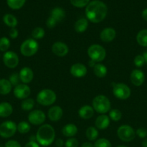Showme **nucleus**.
<instances>
[{"mask_svg":"<svg viewBox=\"0 0 147 147\" xmlns=\"http://www.w3.org/2000/svg\"><path fill=\"white\" fill-rule=\"evenodd\" d=\"M70 73L74 77L82 78L85 76L87 73V69L84 65L82 63H75L72 65L70 68Z\"/></svg>","mask_w":147,"mask_h":147,"instance_id":"nucleus-15","label":"nucleus"},{"mask_svg":"<svg viewBox=\"0 0 147 147\" xmlns=\"http://www.w3.org/2000/svg\"><path fill=\"white\" fill-rule=\"evenodd\" d=\"M39 45L36 40L27 39L22 43L20 46V53L25 57H31L37 53Z\"/></svg>","mask_w":147,"mask_h":147,"instance_id":"nucleus-6","label":"nucleus"},{"mask_svg":"<svg viewBox=\"0 0 147 147\" xmlns=\"http://www.w3.org/2000/svg\"><path fill=\"white\" fill-rule=\"evenodd\" d=\"M52 52L58 57H64L69 53V47L62 42H56L52 45Z\"/></svg>","mask_w":147,"mask_h":147,"instance_id":"nucleus-13","label":"nucleus"},{"mask_svg":"<svg viewBox=\"0 0 147 147\" xmlns=\"http://www.w3.org/2000/svg\"><path fill=\"white\" fill-rule=\"evenodd\" d=\"M65 16H66L65 11L61 7H55L50 11V17L54 19L57 22V23L61 22L65 18Z\"/></svg>","mask_w":147,"mask_h":147,"instance_id":"nucleus-23","label":"nucleus"},{"mask_svg":"<svg viewBox=\"0 0 147 147\" xmlns=\"http://www.w3.org/2000/svg\"><path fill=\"white\" fill-rule=\"evenodd\" d=\"M13 108L10 103L7 102L0 103V117L7 118L12 113Z\"/></svg>","mask_w":147,"mask_h":147,"instance_id":"nucleus-22","label":"nucleus"},{"mask_svg":"<svg viewBox=\"0 0 147 147\" xmlns=\"http://www.w3.org/2000/svg\"><path fill=\"white\" fill-rule=\"evenodd\" d=\"M20 76H19L18 73H14L13 74H12L10 76V78H9V81L10 82V83L12 84V86H17V85H19V82H20Z\"/></svg>","mask_w":147,"mask_h":147,"instance_id":"nucleus-38","label":"nucleus"},{"mask_svg":"<svg viewBox=\"0 0 147 147\" xmlns=\"http://www.w3.org/2000/svg\"><path fill=\"white\" fill-rule=\"evenodd\" d=\"M56 145L58 147H62L63 145V142L62 139H58L56 142Z\"/></svg>","mask_w":147,"mask_h":147,"instance_id":"nucleus-47","label":"nucleus"},{"mask_svg":"<svg viewBox=\"0 0 147 147\" xmlns=\"http://www.w3.org/2000/svg\"><path fill=\"white\" fill-rule=\"evenodd\" d=\"M110 123V119L109 118V116L105 114H101L97 118L95 123V126L98 129L103 130L109 126Z\"/></svg>","mask_w":147,"mask_h":147,"instance_id":"nucleus-19","label":"nucleus"},{"mask_svg":"<svg viewBox=\"0 0 147 147\" xmlns=\"http://www.w3.org/2000/svg\"><path fill=\"white\" fill-rule=\"evenodd\" d=\"M70 1L72 5L78 8L84 7L89 3V0H70Z\"/></svg>","mask_w":147,"mask_h":147,"instance_id":"nucleus-37","label":"nucleus"},{"mask_svg":"<svg viewBox=\"0 0 147 147\" xmlns=\"http://www.w3.org/2000/svg\"><path fill=\"white\" fill-rule=\"evenodd\" d=\"M28 121L31 124L37 126L44 123L46 121V115L40 110H33L29 113Z\"/></svg>","mask_w":147,"mask_h":147,"instance_id":"nucleus-11","label":"nucleus"},{"mask_svg":"<svg viewBox=\"0 0 147 147\" xmlns=\"http://www.w3.org/2000/svg\"><path fill=\"white\" fill-rule=\"evenodd\" d=\"M3 21L4 24L8 27H12V28H15L16 26L17 25V20L14 15L11 14H7L3 17Z\"/></svg>","mask_w":147,"mask_h":147,"instance_id":"nucleus-28","label":"nucleus"},{"mask_svg":"<svg viewBox=\"0 0 147 147\" xmlns=\"http://www.w3.org/2000/svg\"><path fill=\"white\" fill-rule=\"evenodd\" d=\"M12 84L9 80L7 79H0V94L1 95H7L11 92L12 90Z\"/></svg>","mask_w":147,"mask_h":147,"instance_id":"nucleus-24","label":"nucleus"},{"mask_svg":"<svg viewBox=\"0 0 147 147\" xmlns=\"http://www.w3.org/2000/svg\"><path fill=\"white\" fill-rule=\"evenodd\" d=\"M95 65H96V63H95V61H93V60H89V65L90 66V67H95Z\"/></svg>","mask_w":147,"mask_h":147,"instance_id":"nucleus-50","label":"nucleus"},{"mask_svg":"<svg viewBox=\"0 0 147 147\" xmlns=\"http://www.w3.org/2000/svg\"><path fill=\"white\" fill-rule=\"evenodd\" d=\"M24 147H40L38 143L37 142H34V141H30L27 142L25 144Z\"/></svg>","mask_w":147,"mask_h":147,"instance_id":"nucleus-45","label":"nucleus"},{"mask_svg":"<svg viewBox=\"0 0 147 147\" xmlns=\"http://www.w3.org/2000/svg\"><path fill=\"white\" fill-rule=\"evenodd\" d=\"M36 142L43 146H48L52 144L55 140L56 133L53 126L49 124L40 126L36 133Z\"/></svg>","mask_w":147,"mask_h":147,"instance_id":"nucleus-2","label":"nucleus"},{"mask_svg":"<svg viewBox=\"0 0 147 147\" xmlns=\"http://www.w3.org/2000/svg\"><path fill=\"white\" fill-rule=\"evenodd\" d=\"M26 0H7V4L12 9H19L22 8Z\"/></svg>","mask_w":147,"mask_h":147,"instance_id":"nucleus-30","label":"nucleus"},{"mask_svg":"<svg viewBox=\"0 0 147 147\" xmlns=\"http://www.w3.org/2000/svg\"><path fill=\"white\" fill-rule=\"evenodd\" d=\"M117 147H128V146H123V145H120V146H118Z\"/></svg>","mask_w":147,"mask_h":147,"instance_id":"nucleus-52","label":"nucleus"},{"mask_svg":"<svg viewBox=\"0 0 147 147\" xmlns=\"http://www.w3.org/2000/svg\"><path fill=\"white\" fill-rule=\"evenodd\" d=\"M79 144L77 139L75 138H69L65 142V147H78Z\"/></svg>","mask_w":147,"mask_h":147,"instance_id":"nucleus-40","label":"nucleus"},{"mask_svg":"<svg viewBox=\"0 0 147 147\" xmlns=\"http://www.w3.org/2000/svg\"><path fill=\"white\" fill-rule=\"evenodd\" d=\"M57 24V22L54 19L52 18L51 17H49L48 19L47 20V22H46V25H47V27L49 29H53V27H56V25Z\"/></svg>","mask_w":147,"mask_h":147,"instance_id":"nucleus-42","label":"nucleus"},{"mask_svg":"<svg viewBox=\"0 0 147 147\" xmlns=\"http://www.w3.org/2000/svg\"><path fill=\"white\" fill-rule=\"evenodd\" d=\"M78 129L76 126L73 123H69V124L65 125L62 129V134L63 136L66 137L72 138L77 134Z\"/></svg>","mask_w":147,"mask_h":147,"instance_id":"nucleus-21","label":"nucleus"},{"mask_svg":"<svg viewBox=\"0 0 147 147\" xmlns=\"http://www.w3.org/2000/svg\"><path fill=\"white\" fill-rule=\"evenodd\" d=\"M79 116L83 119H89L94 116L95 113V110L90 106H84L80 108V109L78 111Z\"/></svg>","mask_w":147,"mask_h":147,"instance_id":"nucleus-20","label":"nucleus"},{"mask_svg":"<svg viewBox=\"0 0 147 147\" xmlns=\"http://www.w3.org/2000/svg\"><path fill=\"white\" fill-rule=\"evenodd\" d=\"M118 138L124 142H130L135 137V131L129 125H122L117 131Z\"/></svg>","mask_w":147,"mask_h":147,"instance_id":"nucleus-7","label":"nucleus"},{"mask_svg":"<svg viewBox=\"0 0 147 147\" xmlns=\"http://www.w3.org/2000/svg\"><path fill=\"white\" fill-rule=\"evenodd\" d=\"M94 73L98 78H104L108 73V69L104 65L97 63L94 67Z\"/></svg>","mask_w":147,"mask_h":147,"instance_id":"nucleus-27","label":"nucleus"},{"mask_svg":"<svg viewBox=\"0 0 147 147\" xmlns=\"http://www.w3.org/2000/svg\"><path fill=\"white\" fill-rule=\"evenodd\" d=\"M87 54L90 60L95 63L102 61L106 57V51L102 46L97 44H94L89 46L87 50Z\"/></svg>","mask_w":147,"mask_h":147,"instance_id":"nucleus-5","label":"nucleus"},{"mask_svg":"<svg viewBox=\"0 0 147 147\" xmlns=\"http://www.w3.org/2000/svg\"><path fill=\"white\" fill-rule=\"evenodd\" d=\"M17 125L14 122L7 121L0 124V136L8 139L15 134L17 131Z\"/></svg>","mask_w":147,"mask_h":147,"instance_id":"nucleus-9","label":"nucleus"},{"mask_svg":"<svg viewBox=\"0 0 147 147\" xmlns=\"http://www.w3.org/2000/svg\"><path fill=\"white\" fill-rule=\"evenodd\" d=\"M116 32L112 27H106L100 32V40L105 42H110L115 38Z\"/></svg>","mask_w":147,"mask_h":147,"instance_id":"nucleus-16","label":"nucleus"},{"mask_svg":"<svg viewBox=\"0 0 147 147\" xmlns=\"http://www.w3.org/2000/svg\"><path fill=\"white\" fill-rule=\"evenodd\" d=\"M134 65H135L136 67H141L145 64V60H144V57L141 55H138L135 56V58H134Z\"/></svg>","mask_w":147,"mask_h":147,"instance_id":"nucleus-39","label":"nucleus"},{"mask_svg":"<svg viewBox=\"0 0 147 147\" xmlns=\"http://www.w3.org/2000/svg\"><path fill=\"white\" fill-rule=\"evenodd\" d=\"M17 129L19 133L24 134H27L30 131V126L27 122L22 121L17 125Z\"/></svg>","mask_w":147,"mask_h":147,"instance_id":"nucleus-32","label":"nucleus"},{"mask_svg":"<svg viewBox=\"0 0 147 147\" xmlns=\"http://www.w3.org/2000/svg\"><path fill=\"white\" fill-rule=\"evenodd\" d=\"M88 27V21L85 18H81L76 22L74 29L77 32L82 33L86 31Z\"/></svg>","mask_w":147,"mask_h":147,"instance_id":"nucleus-25","label":"nucleus"},{"mask_svg":"<svg viewBox=\"0 0 147 147\" xmlns=\"http://www.w3.org/2000/svg\"><path fill=\"white\" fill-rule=\"evenodd\" d=\"M3 62L9 68H14L18 65V55L12 51L6 52L3 55Z\"/></svg>","mask_w":147,"mask_h":147,"instance_id":"nucleus-10","label":"nucleus"},{"mask_svg":"<svg viewBox=\"0 0 147 147\" xmlns=\"http://www.w3.org/2000/svg\"><path fill=\"white\" fill-rule=\"evenodd\" d=\"M37 102L42 106H48L53 105L56 100V94L50 89H43L37 95Z\"/></svg>","mask_w":147,"mask_h":147,"instance_id":"nucleus-4","label":"nucleus"},{"mask_svg":"<svg viewBox=\"0 0 147 147\" xmlns=\"http://www.w3.org/2000/svg\"><path fill=\"white\" fill-rule=\"evenodd\" d=\"M141 146L142 147H147V138L144 139V140L141 142Z\"/></svg>","mask_w":147,"mask_h":147,"instance_id":"nucleus-49","label":"nucleus"},{"mask_svg":"<svg viewBox=\"0 0 147 147\" xmlns=\"http://www.w3.org/2000/svg\"><path fill=\"white\" fill-rule=\"evenodd\" d=\"M136 41L139 45L147 47V30H141L136 35Z\"/></svg>","mask_w":147,"mask_h":147,"instance_id":"nucleus-26","label":"nucleus"},{"mask_svg":"<svg viewBox=\"0 0 147 147\" xmlns=\"http://www.w3.org/2000/svg\"><path fill=\"white\" fill-rule=\"evenodd\" d=\"M145 80V75L142 70L135 69L131 73V81L135 86H141Z\"/></svg>","mask_w":147,"mask_h":147,"instance_id":"nucleus-14","label":"nucleus"},{"mask_svg":"<svg viewBox=\"0 0 147 147\" xmlns=\"http://www.w3.org/2000/svg\"><path fill=\"white\" fill-rule=\"evenodd\" d=\"M32 36L35 40L43 38L45 36V30L42 27H35L32 32Z\"/></svg>","mask_w":147,"mask_h":147,"instance_id":"nucleus-35","label":"nucleus"},{"mask_svg":"<svg viewBox=\"0 0 147 147\" xmlns=\"http://www.w3.org/2000/svg\"><path fill=\"white\" fill-rule=\"evenodd\" d=\"M14 95L18 99H26L30 95V88L26 84H19L14 88Z\"/></svg>","mask_w":147,"mask_h":147,"instance_id":"nucleus-12","label":"nucleus"},{"mask_svg":"<svg viewBox=\"0 0 147 147\" xmlns=\"http://www.w3.org/2000/svg\"><path fill=\"white\" fill-rule=\"evenodd\" d=\"M86 17L91 22L99 23L105 20L108 14V7L99 0H94L89 2L85 10Z\"/></svg>","mask_w":147,"mask_h":147,"instance_id":"nucleus-1","label":"nucleus"},{"mask_svg":"<svg viewBox=\"0 0 147 147\" xmlns=\"http://www.w3.org/2000/svg\"><path fill=\"white\" fill-rule=\"evenodd\" d=\"M35 106V101L32 98H26L22 102L21 108L24 111H30L33 109Z\"/></svg>","mask_w":147,"mask_h":147,"instance_id":"nucleus-31","label":"nucleus"},{"mask_svg":"<svg viewBox=\"0 0 147 147\" xmlns=\"http://www.w3.org/2000/svg\"><path fill=\"white\" fill-rule=\"evenodd\" d=\"M4 147H21V145L18 142L15 140H10L5 144Z\"/></svg>","mask_w":147,"mask_h":147,"instance_id":"nucleus-43","label":"nucleus"},{"mask_svg":"<svg viewBox=\"0 0 147 147\" xmlns=\"http://www.w3.org/2000/svg\"><path fill=\"white\" fill-rule=\"evenodd\" d=\"M94 147H112L110 142L106 139H99L95 142Z\"/></svg>","mask_w":147,"mask_h":147,"instance_id":"nucleus-36","label":"nucleus"},{"mask_svg":"<svg viewBox=\"0 0 147 147\" xmlns=\"http://www.w3.org/2000/svg\"><path fill=\"white\" fill-rule=\"evenodd\" d=\"M82 147H94V145L90 142H84L82 145Z\"/></svg>","mask_w":147,"mask_h":147,"instance_id":"nucleus-48","label":"nucleus"},{"mask_svg":"<svg viewBox=\"0 0 147 147\" xmlns=\"http://www.w3.org/2000/svg\"><path fill=\"white\" fill-rule=\"evenodd\" d=\"M99 136V132L97 129L93 126H89L86 131V136L89 141H95L97 139Z\"/></svg>","mask_w":147,"mask_h":147,"instance_id":"nucleus-29","label":"nucleus"},{"mask_svg":"<svg viewBox=\"0 0 147 147\" xmlns=\"http://www.w3.org/2000/svg\"><path fill=\"white\" fill-rule=\"evenodd\" d=\"M135 134L141 139H146L147 137V129L146 128H139L135 131Z\"/></svg>","mask_w":147,"mask_h":147,"instance_id":"nucleus-41","label":"nucleus"},{"mask_svg":"<svg viewBox=\"0 0 147 147\" xmlns=\"http://www.w3.org/2000/svg\"><path fill=\"white\" fill-rule=\"evenodd\" d=\"M109 118L114 121H118L122 118V113L118 109H112L110 111Z\"/></svg>","mask_w":147,"mask_h":147,"instance_id":"nucleus-34","label":"nucleus"},{"mask_svg":"<svg viewBox=\"0 0 147 147\" xmlns=\"http://www.w3.org/2000/svg\"><path fill=\"white\" fill-rule=\"evenodd\" d=\"M18 30L16 28H11L9 32V35L12 39H15L18 37Z\"/></svg>","mask_w":147,"mask_h":147,"instance_id":"nucleus-44","label":"nucleus"},{"mask_svg":"<svg viewBox=\"0 0 147 147\" xmlns=\"http://www.w3.org/2000/svg\"><path fill=\"white\" fill-rule=\"evenodd\" d=\"M112 93L118 99L126 100L131 96V88L124 83H115L112 86Z\"/></svg>","mask_w":147,"mask_h":147,"instance_id":"nucleus-8","label":"nucleus"},{"mask_svg":"<svg viewBox=\"0 0 147 147\" xmlns=\"http://www.w3.org/2000/svg\"><path fill=\"white\" fill-rule=\"evenodd\" d=\"M10 47V41L7 37H3L0 38V51L7 52Z\"/></svg>","mask_w":147,"mask_h":147,"instance_id":"nucleus-33","label":"nucleus"},{"mask_svg":"<svg viewBox=\"0 0 147 147\" xmlns=\"http://www.w3.org/2000/svg\"><path fill=\"white\" fill-rule=\"evenodd\" d=\"M92 108L97 113L105 114L110 110V101L104 95H99L92 100Z\"/></svg>","mask_w":147,"mask_h":147,"instance_id":"nucleus-3","label":"nucleus"},{"mask_svg":"<svg viewBox=\"0 0 147 147\" xmlns=\"http://www.w3.org/2000/svg\"><path fill=\"white\" fill-rule=\"evenodd\" d=\"M143 57H144V60H145V63H147V50L144 53V54H143Z\"/></svg>","mask_w":147,"mask_h":147,"instance_id":"nucleus-51","label":"nucleus"},{"mask_svg":"<svg viewBox=\"0 0 147 147\" xmlns=\"http://www.w3.org/2000/svg\"><path fill=\"white\" fill-rule=\"evenodd\" d=\"M48 116L51 121H58L63 116V110L59 106H53L48 110Z\"/></svg>","mask_w":147,"mask_h":147,"instance_id":"nucleus-18","label":"nucleus"},{"mask_svg":"<svg viewBox=\"0 0 147 147\" xmlns=\"http://www.w3.org/2000/svg\"><path fill=\"white\" fill-rule=\"evenodd\" d=\"M141 16H142V18L144 19L145 21H147V8L144 9L143 10L142 13H141Z\"/></svg>","mask_w":147,"mask_h":147,"instance_id":"nucleus-46","label":"nucleus"},{"mask_svg":"<svg viewBox=\"0 0 147 147\" xmlns=\"http://www.w3.org/2000/svg\"><path fill=\"white\" fill-rule=\"evenodd\" d=\"M19 76H20V80L26 84L30 83L33 80L34 78V73L31 68L28 67H24L20 70Z\"/></svg>","mask_w":147,"mask_h":147,"instance_id":"nucleus-17","label":"nucleus"}]
</instances>
